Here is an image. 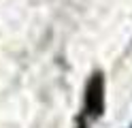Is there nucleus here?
<instances>
[{
    "mask_svg": "<svg viewBox=\"0 0 132 128\" xmlns=\"http://www.w3.org/2000/svg\"><path fill=\"white\" fill-rule=\"evenodd\" d=\"M130 128H132V126H130Z\"/></svg>",
    "mask_w": 132,
    "mask_h": 128,
    "instance_id": "2",
    "label": "nucleus"
},
{
    "mask_svg": "<svg viewBox=\"0 0 132 128\" xmlns=\"http://www.w3.org/2000/svg\"><path fill=\"white\" fill-rule=\"evenodd\" d=\"M104 73L94 71L85 81V92H83V109L79 115H83L87 122L98 119L104 115Z\"/></svg>",
    "mask_w": 132,
    "mask_h": 128,
    "instance_id": "1",
    "label": "nucleus"
}]
</instances>
